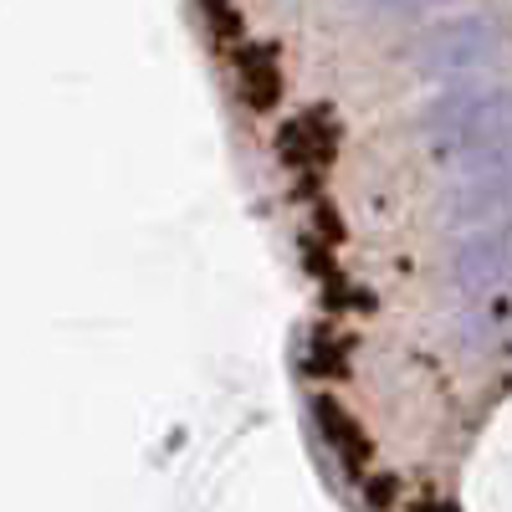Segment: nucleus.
<instances>
[{"instance_id":"nucleus-6","label":"nucleus","mask_w":512,"mask_h":512,"mask_svg":"<svg viewBox=\"0 0 512 512\" xmlns=\"http://www.w3.org/2000/svg\"><path fill=\"white\" fill-rule=\"evenodd\" d=\"M236 88H241V98H246L251 108H272V103L282 98V77H277L272 52L241 47V52H236Z\"/></svg>"},{"instance_id":"nucleus-4","label":"nucleus","mask_w":512,"mask_h":512,"mask_svg":"<svg viewBox=\"0 0 512 512\" xmlns=\"http://www.w3.org/2000/svg\"><path fill=\"white\" fill-rule=\"evenodd\" d=\"M446 216L456 226H487V231L507 226L512 221V164H497L472 180H451Z\"/></svg>"},{"instance_id":"nucleus-5","label":"nucleus","mask_w":512,"mask_h":512,"mask_svg":"<svg viewBox=\"0 0 512 512\" xmlns=\"http://www.w3.org/2000/svg\"><path fill=\"white\" fill-rule=\"evenodd\" d=\"M333 144H338V128H333V118L323 108L292 118L282 128V159L297 169V175H318V169L333 159Z\"/></svg>"},{"instance_id":"nucleus-7","label":"nucleus","mask_w":512,"mask_h":512,"mask_svg":"<svg viewBox=\"0 0 512 512\" xmlns=\"http://www.w3.org/2000/svg\"><path fill=\"white\" fill-rule=\"evenodd\" d=\"M374 11H425V6H441V0H364Z\"/></svg>"},{"instance_id":"nucleus-1","label":"nucleus","mask_w":512,"mask_h":512,"mask_svg":"<svg viewBox=\"0 0 512 512\" xmlns=\"http://www.w3.org/2000/svg\"><path fill=\"white\" fill-rule=\"evenodd\" d=\"M420 134L451 169V180H472L497 164H512V88L451 82L420 108Z\"/></svg>"},{"instance_id":"nucleus-2","label":"nucleus","mask_w":512,"mask_h":512,"mask_svg":"<svg viewBox=\"0 0 512 512\" xmlns=\"http://www.w3.org/2000/svg\"><path fill=\"white\" fill-rule=\"evenodd\" d=\"M502 52V26L492 16H456L420 36L415 47V72L420 77H466L487 67Z\"/></svg>"},{"instance_id":"nucleus-3","label":"nucleus","mask_w":512,"mask_h":512,"mask_svg":"<svg viewBox=\"0 0 512 512\" xmlns=\"http://www.w3.org/2000/svg\"><path fill=\"white\" fill-rule=\"evenodd\" d=\"M451 277L466 297L507 287L512 282V226H492V231H477L472 241H461L456 262H451Z\"/></svg>"}]
</instances>
